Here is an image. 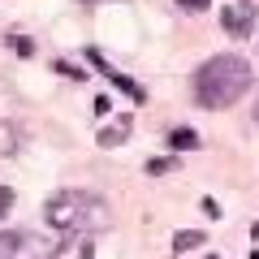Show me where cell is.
I'll use <instances>...</instances> for the list:
<instances>
[{
    "mask_svg": "<svg viewBox=\"0 0 259 259\" xmlns=\"http://www.w3.org/2000/svg\"><path fill=\"white\" fill-rule=\"evenodd\" d=\"M250 87V65L242 56L225 52V56H212L207 65H199V74H194V100L203 104V108H229L246 95Z\"/></svg>",
    "mask_w": 259,
    "mask_h": 259,
    "instance_id": "6da1fadb",
    "label": "cell"
},
{
    "mask_svg": "<svg viewBox=\"0 0 259 259\" xmlns=\"http://www.w3.org/2000/svg\"><path fill=\"white\" fill-rule=\"evenodd\" d=\"M44 221L56 233H95V229H108L112 212L91 190H56L44 203Z\"/></svg>",
    "mask_w": 259,
    "mask_h": 259,
    "instance_id": "7a4b0ae2",
    "label": "cell"
},
{
    "mask_svg": "<svg viewBox=\"0 0 259 259\" xmlns=\"http://www.w3.org/2000/svg\"><path fill=\"white\" fill-rule=\"evenodd\" d=\"M0 259H56V246L35 229H5L0 233Z\"/></svg>",
    "mask_w": 259,
    "mask_h": 259,
    "instance_id": "3957f363",
    "label": "cell"
},
{
    "mask_svg": "<svg viewBox=\"0 0 259 259\" xmlns=\"http://www.w3.org/2000/svg\"><path fill=\"white\" fill-rule=\"evenodd\" d=\"M255 5H246V0H238V5H229V9L221 13V26H225V35H233V39H246L250 35V26H255Z\"/></svg>",
    "mask_w": 259,
    "mask_h": 259,
    "instance_id": "277c9868",
    "label": "cell"
},
{
    "mask_svg": "<svg viewBox=\"0 0 259 259\" xmlns=\"http://www.w3.org/2000/svg\"><path fill=\"white\" fill-rule=\"evenodd\" d=\"M91 61H95V65H100L104 74H108V82H112V87H121V91H125V95H130V100H143V87H139V82H130V78H125V74H117V69H108V65H104V56H95V52H91Z\"/></svg>",
    "mask_w": 259,
    "mask_h": 259,
    "instance_id": "5b68a950",
    "label": "cell"
},
{
    "mask_svg": "<svg viewBox=\"0 0 259 259\" xmlns=\"http://www.w3.org/2000/svg\"><path fill=\"white\" fill-rule=\"evenodd\" d=\"M173 246H177V255H186L190 246H203V233H199V229H182L173 238Z\"/></svg>",
    "mask_w": 259,
    "mask_h": 259,
    "instance_id": "8992f818",
    "label": "cell"
},
{
    "mask_svg": "<svg viewBox=\"0 0 259 259\" xmlns=\"http://www.w3.org/2000/svg\"><path fill=\"white\" fill-rule=\"evenodd\" d=\"M125 134H130V117H121L112 130H104V134H100V147H112V143H121Z\"/></svg>",
    "mask_w": 259,
    "mask_h": 259,
    "instance_id": "52a82bcc",
    "label": "cell"
},
{
    "mask_svg": "<svg viewBox=\"0 0 259 259\" xmlns=\"http://www.w3.org/2000/svg\"><path fill=\"white\" fill-rule=\"evenodd\" d=\"M168 143H173L177 151H190L194 143H199V134H194V130H173V139H168Z\"/></svg>",
    "mask_w": 259,
    "mask_h": 259,
    "instance_id": "ba28073f",
    "label": "cell"
},
{
    "mask_svg": "<svg viewBox=\"0 0 259 259\" xmlns=\"http://www.w3.org/2000/svg\"><path fill=\"white\" fill-rule=\"evenodd\" d=\"M9 151H18V130L0 125V156H9Z\"/></svg>",
    "mask_w": 259,
    "mask_h": 259,
    "instance_id": "9c48e42d",
    "label": "cell"
},
{
    "mask_svg": "<svg viewBox=\"0 0 259 259\" xmlns=\"http://www.w3.org/2000/svg\"><path fill=\"white\" fill-rule=\"evenodd\" d=\"M9 203H13V190H9V186H0V221L9 216Z\"/></svg>",
    "mask_w": 259,
    "mask_h": 259,
    "instance_id": "30bf717a",
    "label": "cell"
},
{
    "mask_svg": "<svg viewBox=\"0 0 259 259\" xmlns=\"http://www.w3.org/2000/svg\"><path fill=\"white\" fill-rule=\"evenodd\" d=\"M212 0H177V9H186V13H199V9H207Z\"/></svg>",
    "mask_w": 259,
    "mask_h": 259,
    "instance_id": "8fae6325",
    "label": "cell"
},
{
    "mask_svg": "<svg viewBox=\"0 0 259 259\" xmlns=\"http://www.w3.org/2000/svg\"><path fill=\"white\" fill-rule=\"evenodd\" d=\"M168 168H173V160H147V173L156 177V173H168Z\"/></svg>",
    "mask_w": 259,
    "mask_h": 259,
    "instance_id": "7c38bea8",
    "label": "cell"
},
{
    "mask_svg": "<svg viewBox=\"0 0 259 259\" xmlns=\"http://www.w3.org/2000/svg\"><path fill=\"white\" fill-rule=\"evenodd\" d=\"M9 48H13V52H22V56H30V39H18V35H9Z\"/></svg>",
    "mask_w": 259,
    "mask_h": 259,
    "instance_id": "4fadbf2b",
    "label": "cell"
},
{
    "mask_svg": "<svg viewBox=\"0 0 259 259\" xmlns=\"http://www.w3.org/2000/svg\"><path fill=\"white\" fill-rule=\"evenodd\" d=\"M255 121H259V104H255Z\"/></svg>",
    "mask_w": 259,
    "mask_h": 259,
    "instance_id": "5bb4252c",
    "label": "cell"
}]
</instances>
